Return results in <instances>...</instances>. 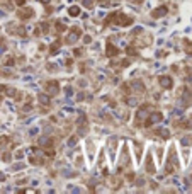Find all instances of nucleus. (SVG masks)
Returning <instances> with one entry per match:
<instances>
[{"mask_svg":"<svg viewBox=\"0 0 192 194\" xmlns=\"http://www.w3.org/2000/svg\"><path fill=\"white\" fill-rule=\"evenodd\" d=\"M105 22H107V24H110V22H116L117 26L128 28V26H131V24H133V17H129V15H124L123 12H114V14H110L109 17L105 19Z\"/></svg>","mask_w":192,"mask_h":194,"instance_id":"1","label":"nucleus"},{"mask_svg":"<svg viewBox=\"0 0 192 194\" xmlns=\"http://www.w3.org/2000/svg\"><path fill=\"white\" fill-rule=\"evenodd\" d=\"M162 121V112H153V114H148V118H146V121H144V126L146 128H150L151 125H155V123H160Z\"/></svg>","mask_w":192,"mask_h":194,"instance_id":"2","label":"nucleus"},{"mask_svg":"<svg viewBox=\"0 0 192 194\" xmlns=\"http://www.w3.org/2000/svg\"><path fill=\"white\" fill-rule=\"evenodd\" d=\"M148 114H150V106H141L139 109H138V112H136V119L138 121H141V119H146L148 118ZM136 121V123H138Z\"/></svg>","mask_w":192,"mask_h":194,"instance_id":"3","label":"nucleus"},{"mask_svg":"<svg viewBox=\"0 0 192 194\" xmlns=\"http://www.w3.org/2000/svg\"><path fill=\"white\" fill-rule=\"evenodd\" d=\"M32 15H34V10H32V9H19V10H17V17L22 19V21L31 19Z\"/></svg>","mask_w":192,"mask_h":194,"instance_id":"4","label":"nucleus"},{"mask_svg":"<svg viewBox=\"0 0 192 194\" xmlns=\"http://www.w3.org/2000/svg\"><path fill=\"white\" fill-rule=\"evenodd\" d=\"M44 89L48 90V94H58L60 92V85H58L56 80H49V82H46Z\"/></svg>","mask_w":192,"mask_h":194,"instance_id":"5","label":"nucleus"},{"mask_svg":"<svg viewBox=\"0 0 192 194\" xmlns=\"http://www.w3.org/2000/svg\"><path fill=\"white\" fill-rule=\"evenodd\" d=\"M80 34H82V31H80L78 28H71V31H70V36L66 38V43H68V44H73V43L78 39V36H80Z\"/></svg>","mask_w":192,"mask_h":194,"instance_id":"6","label":"nucleus"},{"mask_svg":"<svg viewBox=\"0 0 192 194\" xmlns=\"http://www.w3.org/2000/svg\"><path fill=\"white\" fill-rule=\"evenodd\" d=\"M167 12H168V9L165 7V5H160V7H157L155 10H151V17H153V19H158V17L167 15Z\"/></svg>","mask_w":192,"mask_h":194,"instance_id":"7","label":"nucleus"},{"mask_svg":"<svg viewBox=\"0 0 192 194\" xmlns=\"http://www.w3.org/2000/svg\"><path fill=\"white\" fill-rule=\"evenodd\" d=\"M121 53V49H117L114 44H110V43H107V48H105V55L109 56V58H112V56H117Z\"/></svg>","mask_w":192,"mask_h":194,"instance_id":"8","label":"nucleus"},{"mask_svg":"<svg viewBox=\"0 0 192 194\" xmlns=\"http://www.w3.org/2000/svg\"><path fill=\"white\" fill-rule=\"evenodd\" d=\"M121 186H123V179H121L119 175L110 177V179H109V187H112V189H119Z\"/></svg>","mask_w":192,"mask_h":194,"instance_id":"9","label":"nucleus"},{"mask_svg":"<svg viewBox=\"0 0 192 194\" xmlns=\"http://www.w3.org/2000/svg\"><path fill=\"white\" fill-rule=\"evenodd\" d=\"M160 85H162L163 89H172L173 82H172V78H170V77L163 75V77H160Z\"/></svg>","mask_w":192,"mask_h":194,"instance_id":"10","label":"nucleus"},{"mask_svg":"<svg viewBox=\"0 0 192 194\" xmlns=\"http://www.w3.org/2000/svg\"><path fill=\"white\" fill-rule=\"evenodd\" d=\"M60 46H61V41H55L49 46V55H56V53L60 51Z\"/></svg>","mask_w":192,"mask_h":194,"instance_id":"11","label":"nucleus"},{"mask_svg":"<svg viewBox=\"0 0 192 194\" xmlns=\"http://www.w3.org/2000/svg\"><path fill=\"white\" fill-rule=\"evenodd\" d=\"M151 153L148 155V162H146V172L148 174H155V165H153V162H151Z\"/></svg>","mask_w":192,"mask_h":194,"instance_id":"12","label":"nucleus"},{"mask_svg":"<svg viewBox=\"0 0 192 194\" xmlns=\"http://www.w3.org/2000/svg\"><path fill=\"white\" fill-rule=\"evenodd\" d=\"M155 135H157V136H160V138H168V136H170L168 130H165V128H158L157 131H155Z\"/></svg>","mask_w":192,"mask_h":194,"instance_id":"13","label":"nucleus"},{"mask_svg":"<svg viewBox=\"0 0 192 194\" xmlns=\"http://www.w3.org/2000/svg\"><path fill=\"white\" fill-rule=\"evenodd\" d=\"M68 14L71 15V17H77V15H80V7H78V5H71V7L68 9Z\"/></svg>","mask_w":192,"mask_h":194,"instance_id":"14","label":"nucleus"},{"mask_svg":"<svg viewBox=\"0 0 192 194\" xmlns=\"http://www.w3.org/2000/svg\"><path fill=\"white\" fill-rule=\"evenodd\" d=\"M38 99H39V102H41L43 106H48L49 104V96H46V94H39Z\"/></svg>","mask_w":192,"mask_h":194,"instance_id":"15","label":"nucleus"},{"mask_svg":"<svg viewBox=\"0 0 192 194\" xmlns=\"http://www.w3.org/2000/svg\"><path fill=\"white\" fill-rule=\"evenodd\" d=\"M124 101H126V104H128V106H138V99H136V97L128 96L126 99H124Z\"/></svg>","mask_w":192,"mask_h":194,"instance_id":"16","label":"nucleus"},{"mask_svg":"<svg viewBox=\"0 0 192 194\" xmlns=\"http://www.w3.org/2000/svg\"><path fill=\"white\" fill-rule=\"evenodd\" d=\"M123 164H124V165H128V164H129V153H128V148H124V150H123ZM123 164H121V165H123Z\"/></svg>","mask_w":192,"mask_h":194,"instance_id":"17","label":"nucleus"},{"mask_svg":"<svg viewBox=\"0 0 192 194\" xmlns=\"http://www.w3.org/2000/svg\"><path fill=\"white\" fill-rule=\"evenodd\" d=\"M126 53H128L129 56H134V55H138V49L134 48V46H129V48L126 49Z\"/></svg>","mask_w":192,"mask_h":194,"instance_id":"18","label":"nucleus"},{"mask_svg":"<svg viewBox=\"0 0 192 194\" xmlns=\"http://www.w3.org/2000/svg\"><path fill=\"white\" fill-rule=\"evenodd\" d=\"M56 31H58V33H63V31H66V26H65V24H61V22H56Z\"/></svg>","mask_w":192,"mask_h":194,"instance_id":"19","label":"nucleus"},{"mask_svg":"<svg viewBox=\"0 0 192 194\" xmlns=\"http://www.w3.org/2000/svg\"><path fill=\"white\" fill-rule=\"evenodd\" d=\"M133 87H134V89H139V92H144V85L141 82H133Z\"/></svg>","mask_w":192,"mask_h":194,"instance_id":"20","label":"nucleus"},{"mask_svg":"<svg viewBox=\"0 0 192 194\" xmlns=\"http://www.w3.org/2000/svg\"><path fill=\"white\" fill-rule=\"evenodd\" d=\"M39 31L46 33V31H48V24H46V22H41V26H39Z\"/></svg>","mask_w":192,"mask_h":194,"instance_id":"21","label":"nucleus"},{"mask_svg":"<svg viewBox=\"0 0 192 194\" xmlns=\"http://www.w3.org/2000/svg\"><path fill=\"white\" fill-rule=\"evenodd\" d=\"M7 141H9L7 136H2V138H0V146H5V143H7Z\"/></svg>","mask_w":192,"mask_h":194,"instance_id":"22","label":"nucleus"},{"mask_svg":"<svg viewBox=\"0 0 192 194\" xmlns=\"http://www.w3.org/2000/svg\"><path fill=\"white\" fill-rule=\"evenodd\" d=\"M83 5L87 9H92V0H83Z\"/></svg>","mask_w":192,"mask_h":194,"instance_id":"23","label":"nucleus"},{"mask_svg":"<svg viewBox=\"0 0 192 194\" xmlns=\"http://www.w3.org/2000/svg\"><path fill=\"white\" fill-rule=\"evenodd\" d=\"M75 143H77V138H75V136L68 140V145H70V146H75Z\"/></svg>","mask_w":192,"mask_h":194,"instance_id":"24","label":"nucleus"},{"mask_svg":"<svg viewBox=\"0 0 192 194\" xmlns=\"http://www.w3.org/2000/svg\"><path fill=\"white\" fill-rule=\"evenodd\" d=\"M4 160H5V162H9V160H10V153H5V155H4Z\"/></svg>","mask_w":192,"mask_h":194,"instance_id":"25","label":"nucleus"},{"mask_svg":"<svg viewBox=\"0 0 192 194\" xmlns=\"http://www.w3.org/2000/svg\"><path fill=\"white\" fill-rule=\"evenodd\" d=\"M15 4H17V5H24V4H26V0H15Z\"/></svg>","mask_w":192,"mask_h":194,"instance_id":"26","label":"nucleus"},{"mask_svg":"<svg viewBox=\"0 0 192 194\" xmlns=\"http://www.w3.org/2000/svg\"><path fill=\"white\" fill-rule=\"evenodd\" d=\"M7 65H9V67H10V65H14V58H9V60H7Z\"/></svg>","mask_w":192,"mask_h":194,"instance_id":"27","label":"nucleus"},{"mask_svg":"<svg viewBox=\"0 0 192 194\" xmlns=\"http://www.w3.org/2000/svg\"><path fill=\"white\" fill-rule=\"evenodd\" d=\"M31 109H32V106L29 104V106H24V111H31Z\"/></svg>","mask_w":192,"mask_h":194,"instance_id":"28","label":"nucleus"},{"mask_svg":"<svg viewBox=\"0 0 192 194\" xmlns=\"http://www.w3.org/2000/svg\"><path fill=\"white\" fill-rule=\"evenodd\" d=\"M5 90H7V87H5V85H0V92H5Z\"/></svg>","mask_w":192,"mask_h":194,"instance_id":"29","label":"nucleus"},{"mask_svg":"<svg viewBox=\"0 0 192 194\" xmlns=\"http://www.w3.org/2000/svg\"><path fill=\"white\" fill-rule=\"evenodd\" d=\"M0 180H5V175H4V174H0Z\"/></svg>","mask_w":192,"mask_h":194,"instance_id":"30","label":"nucleus"},{"mask_svg":"<svg viewBox=\"0 0 192 194\" xmlns=\"http://www.w3.org/2000/svg\"><path fill=\"white\" fill-rule=\"evenodd\" d=\"M39 2H41V4H48L49 0H39Z\"/></svg>","mask_w":192,"mask_h":194,"instance_id":"31","label":"nucleus"},{"mask_svg":"<svg viewBox=\"0 0 192 194\" xmlns=\"http://www.w3.org/2000/svg\"><path fill=\"white\" fill-rule=\"evenodd\" d=\"M2 53H4V46H2V48H0V55H2Z\"/></svg>","mask_w":192,"mask_h":194,"instance_id":"32","label":"nucleus"},{"mask_svg":"<svg viewBox=\"0 0 192 194\" xmlns=\"http://www.w3.org/2000/svg\"><path fill=\"white\" fill-rule=\"evenodd\" d=\"M191 180H192V175H191Z\"/></svg>","mask_w":192,"mask_h":194,"instance_id":"33","label":"nucleus"}]
</instances>
